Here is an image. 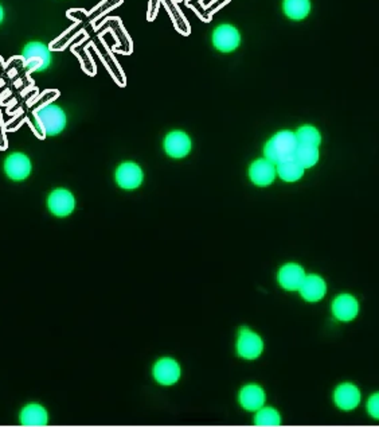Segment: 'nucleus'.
<instances>
[{
  "mask_svg": "<svg viewBox=\"0 0 379 427\" xmlns=\"http://www.w3.org/2000/svg\"><path fill=\"white\" fill-rule=\"evenodd\" d=\"M299 146L296 134L292 131H281L273 136L265 146V158L274 165L294 157Z\"/></svg>",
  "mask_w": 379,
  "mask_h": 427,
  "instance_id": "obj_1",
  "label": "nucleus"
},
{
  "mask_svg": "<svg viewBox=\"0 0 379 427\" xmlns=\"http://www.w3.org/2000/svg\"><path fill=\"white\" fill-rule=\"evenodd\" d=\"M35 120L38 127L45 135H58L65 130L67 115L58 106L50 104L35 111Z\"/></svg>",
  "mask_w": 379,
  "mask_h": 427,
  "instance_id": "obj_2",
  "label": "nucleus"
},
{
  "mask_svg": "<svg viewBox=\"0 0 379 427\" xmlns=\"http://www.w3.org/2000/svg\"><path fill=\"white\" fill-rule=\"evenodd\" d=\"M23 61L26 68L42 72L51 64V53L42 42H30L23 50Z\"/></svg>",
  "mask_w": 379,
  "mask_h": 427,
  "instance_id": "obj_3",
  "label": "nucleus"
},
{
  "mask_svg": "<svg viewBox=\"0 0 379 427\" xmlns=\"http://www.w3.org/2000/svg\"><path fill=\"white\" fill-rule=\"evenodd\" d=\"M241 42L238 30L231 24H221L213 33V45L222 53H230L236 50Z\"/></svg>",
  "mask_w": 379,
  "mask_h": 427,
  "instance_id": "obj_4",
  "label": "nucleus"
},
{
  "mask_svg": "<svg viewBox=\"0 0 379 427\" xmlns=\"http://www.w3.org/2000/svg\"><path fill=\"white\" fill-rule=\"evenodd\" d=\"M237 351L238 355L244 359H257L264 351V342L258 335L244 328L237 342Z\"/></svg>",
  "mask_w": 379,
  "mask_h": 427,
  "instance_id": "obj_5",
  "label": "nucleus"
},
{
  "mask_svg": "<svg viewBox=\"0 0 379 427\" xmlns=\"http://www.w3.org/2000/svg\"><path fill=\"white\" fill-rule=\"evenodd\" d=\"M76 206L74 196L65 189L54 190L49 197V209L58 217H67Z\"/></svg>",
  "mask_w": 379,
  "mask_h": 427,
  "instance_id": "obj_6",
  "label": "nucleus"
},
{
  "mask_svg": "<svg viewBox=\"0 0 379 427\" xmlns=\"http://www.w3.org/2000/svg\"><path fill=\"white\" fill-rule=\"evenodd\" d=\"M4 171L11 180H26L31 173V162L22 153H14L6 159Z\"/></svg>",
  "mask_w": 379,
  "mask_h": 427,
  "instance_id": "obj_7",
  "label": "nucleus"
},
{
  "mask_svg": "<svg viewBox=\"0 0 379 427\" xmlns=\"http://www.w3.org/2000/svg\"><path fill=\"white\" fill-rule=\"evenodd\" d=\"M276 165L272 163L267 158L258 159L252 163L249 169L250 180L257 186H268L276 178Z\"/></svg>",
  "mask_w": 379,
  "mask_h": 427,
  "instance_id": "obj_8",
  "label": "nucleus"
},
{
  "mask_svg": "<svg viewBox=\"0 0 379 427\" xmlns=\"http://www.w3.org/2000/svg\"><path fill=\"white\" fill-rule=\"evenodd\" d=\"M116 181L123 189H136L143 182V171L139 165L132 162H125L116 170Z\"/></svg>",
  "mask_w": 379,
  "mask_h": 427,
  "instance_id": "obj_9",
  "label": "nucleus"
},
{
  "mask_svg": "<svg viewBox=\"0 0 379 427\" xmlns=\"http://www.w3.org/2000/svg\"><path fill=\"white\" fill-rule=\"evenodd\" d=\"M360 399H362V395H360L359 388L350 383L339 385L335 391V403L340 410L350 411V410L357 408L360 403Z\"/></svg>",
  "mask_w": 379,
  "mask_h": 427,
  "instance_id": "obj_10",
  "label": "nucleus"
},
{
  "mask_svg": "<svg viewBox=\"0 0 379 427\" xmlns=\"http://www.w3.org/2000/svg\"><path fill=\"white\" fill-rule=\"evenodd\" d=\"M359 312L358 301L350 294L339 295L333 303V313L339 321L349 322L354 319Z\"/></svg>",
  "mask_w": 379,
  "mask_h": 427,
  "instance_id": "obj_11",
  "label": "nucleus"
},
{
  "mask_svg": "<svg viewBox=\"0 0 379 427\" xmlns=\"http://www.w3.org/2000/svg\"><path fill=\"white\" fill-rule=\"evenodd\" d=\"M164 149L170 157H186L191 150V140L187 134L182 131H174L170 133L166 137Z\"/></svg>",
  "mask_w": 379,
  "mask_h": 427,
  "instance_id": "obj_12",
  "label": "nucleus"
},
{
  "mask_svg": "<svg viewBox=\"0 0 379 427\" xmlns=\"http://www.w3.org/2000/svg\"><path fill=\"white\" fill-rule=\"evenodd\" d=\"M306 276H307L306 271L303 270L299 265L290 263L284 266L279 272V282L285 290L296 292L303 285Z\"/></svg>",
  "mask_w": 379,
  "mask_h": 427,
  "instance_id": "obj_13",
  "label": "nucleus"
},
{
  "mask_svg": "<svg viewBox=\"0 0 379 427\" xmlns=\"http://www.w3.org/2000/svg\"><path fill=\"white\" fill-rule=\"evenodd\" d=\"M154 376L163 385H173L180 378V367L174 359H161L154 368Z\"/></svg>",
  "mask_w": 379,
  "mask_h": 427,
  "instance_id": "obj_14",
  "label": "nucleus"
},
{
  "mask_svg": "<svg viewBox=\"0 0 379 427\" xmlns=\"http://www.w3.org/2000/svg\"><path fill=\"white\" fill-rule=\"evenodd\" d=\"M299 292L306 301L317 302L326 295L327 285L319 275H308L306 276Z\"/></svg>",
  "mask_w": 379,
  "mask_h": 427,
  "instance_id": "obj_15",
  "label": "nucleus"
},
{
  "mask_svg": "<svg viewBox=\"0 0 379 427\" xmlns=\"http://www.w3.org/2000/svg\"><path fill=\"white\" fill-rule=\"evenodd\" d=\"M240 402L247 411H258L265 405V392L258 385H246L240 394Z\"/></svg>",
  "mask_w": 379,
  "mask_h": 427,
  "instance_id": "obj_16",
  "label": "nucleus"
},
{
  "mask_svg": "<svg viewBox=\"0 0 379 427\" xmlns=\"http://www.w3.org/2000/svg\"><path fill=\"white\" fill-rule=\"evenodd\" d=\"M21 422L23 426H46L47 412L42 405H26L21 414Z\"/></svg>",
  "mask_w": 379,
  "mask_h": 427,
  "instance_id": "obj_17",
  "label": "nucleus"
},
{
  "mask_svg": "<svg viewBox=\"0 0 379 427\" xmlns=\"http://www.w3.org/2000/svg\"><path fill=\"white\" fill-rule=\"evenodd\" d=\"M276 170L281 180L285 182H296L303 177L306 169L297 160L292 158V159L280 162L279 165H276Z\"/></svg>",
  "mask_w": 379,
  "mask_h": 427,
  "instance_id": "obj_18",
  "label": "nucleus"
},
{
  "mask_svg": "<svg viewBox=\"0 0 379 427\" xmlns=\"http://www.w3.org/2000/svg\"><path fill=\"white\" fill-rule=\"evenodd\" d=\"M311 11L310 0H284V12L293 21H301L308 17Z\"/></svg>",
  "mask_w": 379,
  "mask_h": 427,
  "instance_id": "obj_19",
  "label": "nucleus"
},
{
  "mask_svg": "<svg viewBox=\"0 0 379 427\" xmlns=\"http://www.w3.org/2000/svg\"><path fill=\"white\" fill-rule=\"evenodd\" d=\"M293 159L297 160L304 169H310L315 166L319 160V147L308 146V144H299Z\"/></svg>",
  "mask_w": 379,
  "mask_h": 427,
  "instance_id": "obj_20",
  "label": "nucleus"
},
{
  "mask_svg": "<svg viewBox=\"0 0 379 427\" xmlns=\"http://www.w3.org/2000/svg\"><path fill=\"white\" fill-rule=\"evenodd\" d=\"M294 134H296L299 144H308V146L319 147L321 142V135L319 130H316L312 126H303Z\"/></svg>",
  "mask_w": 379,
  "mask_h": 427,
  "instance_id": "obj_21",
  "label": "nucleus"
},
{
  "mask_svg": "<svg viewBox=\"0 0 379 427\" xmlns=\"http://www.w3.org/2000/svg\"><path fill=\"white\" fill-rule=\"evenodd\" d=\"M254 422L257 426H279L281 419H280V414L274 408L261 407L257 411Z\"/></svg>",
  "mask_w": 379,
  "mask_h": 427,
  "instance_id": "obj_22",
  "label": "nucleus"
},
{
  "mask_svg": "<svg viewBox=\"0 0 379 427\" xmlns=\"http://www.w3.org/2000/svg\"><path fill=\"white\" fill-rule=\"evenodd\" d=\"M367 410L370 412V415L376 419H379V392L373 395L370 399H369V403H367Z\"/></svg>",
  "mask_w": 379,
  "mask_h": 427,
  "instance_id": "obj_23",
  "label": "nucleus"
},
{
  "mask_svg": "<svg viewBox=\"0 0 379 427\" xmlns=\"http://www.w3.org/2000/svg\"><path fill=\"white\" fill-rule=\"evenodd\" d=\"M3 21V8H1V6H0V23Z\"/></svg>",
  "mask_w": 379,
  "mask_h": 427,
  "instance_id": "obj_24",
  "label": "nucleus"
}]
</instances>
